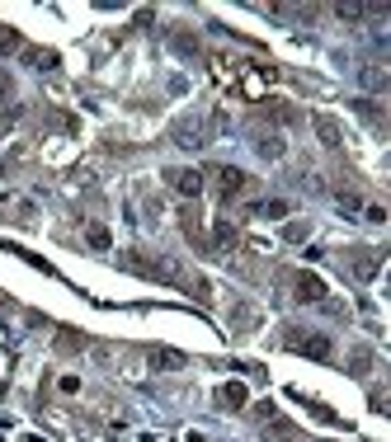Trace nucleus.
Masks as SVG:
<instances>
[{
  "label": "nucleus",
  "mask_w": 391,
  "mask_h": 442,
  "mask_svg": "<svg viewBox=\"0 0 391 442\" xmlns=\"http://www.w3.org/2000/svg\"><path fill=\"white\" fill-rule=\"evenodd\" d=\"M213 179H217V193L231 203V198H240V193L250 189V174L245 170H236V165H217L213 170Z\"/></svg>",
  "instance_id": "f257e3e1"
},
{
  "label": "nucleus",
  "mask_w": 391,
  "mask_h": 442,
  "mask_svg": "<svg viewBox=\"0 0 391 442\" xmlns=\"http://www.w3.org/2000/svg\"><path fill=\"white\" fill-rule=\"evenodd\" d=\"M165 179H170V189H175L179 198H198V193H203V170H170Z\"/></svg>",
  "instance_id": "f03ea898"
},
{
  "label": "nucleus",
  "mask_w": 391,
  "mask_h": 442,
  "mask_svg": "<svg viewBox=\"0 0 391 442\" xmlns=\"http://www.w3.org/2000/svg\"><path fill=\"white\" fill-rule=\"evenodd\" d=\"M288 344L307 358H330V339L325 334H288Z\"/></svg>",
  "instance_id": "7ed1b4c3"
},
{
  "label": "nucleus",
  "mask_w": 391,
  "mask_h": 442,
  "mask_svg": "<svg viewBox=\"0 0 391 442\" xmlns=\"http://www.w3.org/2000/svg\"><path fill=\"white\" fill-rule=\"evenodd\" d=\"M293 287H297V301H321V297H325V283H321L316 273H297Z\"/></svg>",
  "instance_id": "20e7f679"
},
{
  "label": "nucleus",
  "mask_w": 391,
  "mask_h": 442,
  "mask_svg": "<svg viewBox=\"0 0 391 442\" xmlns=\"http://www.w3.org/2000/svg\"><path fill=\"white\" fill-rule=\"evenodd\" d=\"M217 400H222V409H240L250 395H245V386H240V381H227L222 390H217Z\"/></svg>",
  "instance_id": "39448f33"
},
{
  "label": "nucleus",
  "mask_w": 391,
  "mask_h": 442,
  "mask_svg": "<svg viewBox=\"0 0 391 442\" xmlns=\"http://www.w3.org/2000/svg\"><path fill=\"white\" fill-rule=\"evenodd\" d=\"M316 132L325 136V146H339V127H335L330 118H316Z\"/></svg>",
  "instance_id": "423d86ee"
},
{
  "label": "nucleus",
  "mask_w": 391,
  "mask_h": 442,
  "mask_svg": "<svg viewBox=\"0 0 391 442\" xmlns=\"http://www.w3.org/2000/svg\"><path fill=\"white\" fill-rule=\"evenodd\" d=\"M335 15H339L344 24H358L363 15H368V10H363V5H335Z\"/></svg>",
  "instance_id": "0eeeda50"
},
{
  "label": "nucleus",
  "mask_w": 391,
  "mask_h": 442,
  "mask_svg": "<svg viewBox=\"0 0 391 442\" xmlns=\"http://www.w3.org/2000/svg\"><path fill=\"white\" fill-rule=\"evenodd\" d=\"M217 245H222V250H231V245H236V226H231V221H217Z\"/></svg>",
  "instance_id": "6e6552de"
},
{
  "label": "nucleus",
  "mask_w": 391,
  "mask_h": 442,
  "mask_svg": "<svg viewBox=\"0 0 391 442\" xmlns=\"http://www.w3.org/2000/svg\"><path fill=\"white\" fill-rule=\"evenodd\" d=\"M363 85H368V90H382V85H387V71L368 66V71H363Z\"/></svg>",
  "instance_id": "1a4fd4ad"
},
{
  "label": "nucleus",
  "mask_w": 391,
  "mask_h": 442,
  "mask_svg": "<svg viewBox=\"0 0 391 442\" xmlns=\"http://www.w3.org/2000/svg\"><path fill=\"white\" fill-rule=\"evenodd\" d=\"M259 216H288V203H259Z\"/></svg>",
  "instance_id": "9d476101"
},
{
  "label": "nucleus",
  "mask_w": 391,
  "mask_h": 442,
  "mask_svg": "<svg viewBox=\"0 0 391 442\" xmlns=\"http://www.w3.org/2000/svg\"><path fill=\"white\" fill-rule=\"evenodd\" d=\"M90 245H95V250H109V231H104V226H90Z\"/></svg>",
  "instance_id": "9b49d317"
},
{
  "label": "nucleus",
  "mask_w": 391,
  "mask_h": 442,
  "mask_svg": "<svg viewBox=\"0 0 391 442\" xmlns=\"http://www.w3.org/2000/svg\"><path fill=\"white\" fill-rule=\"evenodd\" d=\"M57 344H61V348H66V353H76V348H85V339H80V334H61Z\"/></svg>",
  "instance_id": "f8f14e48"
},
{
  "label": "nucleus",
  "mask_w": 391,
  "mask_h": 442,
  "mask_svg": "<svg viewBox=\"0 0 391 442\" xmlns=\"http://www.w3.org/2000/svg\"><path fill=\"white\" fill-rule=\"evenodd\" d=\"M10 95H15V80L0 71V104H10Z\"/></svg>",
  "instance_id": "ddd939ff"
},
{
  "label": "nucleus",
  "mask_w": 391,
  "mask_h": 442,
  "mask_svg": "<svg viewBox=\"0 0 391 442\" xmlns=\"http://www.w3.org/2000/svg\"><path fill=\"white\" fill-rule=\"evenodd\" d=\"M0 29H5V24H0Z\"/></svg>",
  "instance_id": "4468645a"
}]
</instances>
